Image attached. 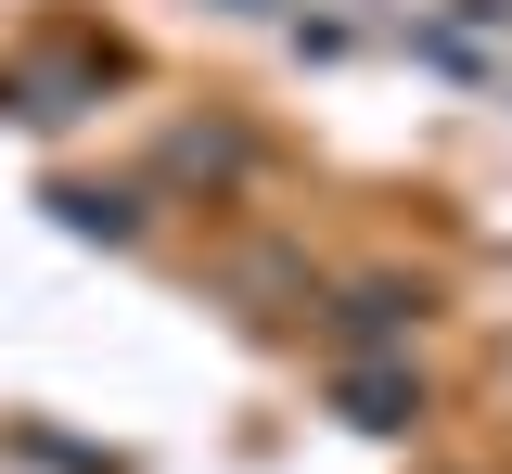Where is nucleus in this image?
I'll list each match as a JSON object with an SVG mask.
<instances>
[{"label": "nucleus", "mask_w": 512, "mask_h": 474, "mask_svg": "<svg viewBox=\"0 0 512 474\" xmlns=\"http://www.w3.org/2000/svg\"><path fill=\"white\" fill-rule=\"evenodd\" d=\"M346 398H359V423H372V436H384V423H410V410H423L410 385H397V372H372V385H346Z\"/></svg>", "instance_id": "nucleus-1"}, {"label": "nucleus", "mask_w": 512, "mask_h": 474, "mask_svg": "<svg viewBox=\"0 0 512 474\" xmlns=\"http://www.w3.org/2000/svg\"><path fill=\"white\" fill-rule=\"evenodd\" d=\"M244 13H269V0H244Z\"/></svg>", "instance_id": "nucleus-2"}]
</instances>
